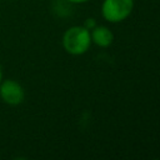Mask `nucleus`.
Masks as SVG:
<instances>
[{
    "label": "nucleus",
    "mask_w": 160,
    "mask_h": 160,
    "mask_svg": "<svg viewBox=\"0 0 160 160\" xmlns=\"http://www.w3.org/2000/svg\"><path fill=\"white\" fill-rule=\"evenodd\" d=\"M95 26H96V22H95L94 19H88L86 22H85V25H84V28H86L88 30H91V29H94Z\"/></svg>",
    "instance_id": "nucleus-5"
},
{
    "label": "nucleus",
    "mask_w": 160,
    "mask_h": 160,
    "mask_svg": "<svg viewBox=\"0 0 160 160\" xmlns=\"http://www.w3.org/2000/svg\"><path fill=\"white\" fill-rule=\"evenodd\" d=\"M2 78H4V76H2V66H1V64H0V81L2 80Z\"/></svg>",
    "instance_id": "nucleus-7"
},
{
    "label": "nucleus",
    "mask_w": 160,
    "mask_h": 160,
    "mask_svg": "<svg viewBox=\"0 0 160 160\" xmlns=\"http://www.w3.org/2000/svg\"><path fill=\"white\" fill-rule=\"evenodd\" d=\"M0 99L10 106L20 105L25 100V90L19 81L2 78L0 81Z\"/></svg>",
    "instance_id": "nucleus-3"
},
{
    "label": "nucleus",
    "mask_w": 160,
    "mask_h": 160,
    "mask_svg": "<svg viewBox=\"0 0 160 160\" xmlns=\"http://www.w3.org/2000/svg\"><path fill=\"white\" fill-rule=\"evenodd\" d=\"M132 8L134 0H104L101 14L110 22H120L131 14Z\"/></svg>",
    "instance_id": "nucleus-2"
},
{
    "label": "nucleus",
    "mask_w": 160,
    "mask_h": 160,
    "mask_svg": "<svg viewBox=\"0 0 160 160\" xmlns=\"http://www.w3.org/2000/svg\"><path fill=\"white\" fill-rule=\"evenodd\" d=\"M90 31L84 26H71L62 35V46L71 55H82L90 48Z\"/></svg>",
    "instance_id": "nucleus-1"
},
{
    "label": "nucleus",
    "mask_w": 160,
    "mask_h": 160,
    "mask_svg": "<svg viewBox=\"0 0 160 160\" xmlns=\"http://www.w3.org/2000/svg\"><path fill=\"white\" fill-rule=\"evenodd\" d=\"M90 38H91V41L100 48L109 46L114 40L112 32L106 26H95L94 29H91Z\"/></svg>",
    "instance_id": "nucleus-4"
},
{
    "label": "nucleus",
    "mask_w": 160,
    "mask_h": 160,
    "mask_svg": "<svg viewBox=\"0 0 160 160\" xmlns=\"http://www.w3.org/2000/svg\"><path fill=\"white\" fill-rule=\"evenodd\" d=\"M69 2H72V4H82V2H86L89 0H68Z\"/></svg>",
    "instance_id": "nucleus-6"
}]
</instances>
